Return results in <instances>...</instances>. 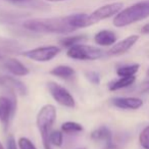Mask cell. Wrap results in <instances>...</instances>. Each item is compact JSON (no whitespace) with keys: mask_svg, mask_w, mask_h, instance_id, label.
Listing matches in <instances>:
<instances>
[{"mask_svg":"<svg viewBox=\"0 0 149 149\" xmlns=\"http://www.w3.org/2000/svg\"><path fill=\"white\" fill-rule=\"evenodd\" d=\"M6 149H19V145L15 142V139L13 135L8 136L7 138V142H6Z\"/></svg>","mask_w":149,"mask_h":149,"instance_id":"cell-24","label":"cell"},{"mask_svg":"<svg viewBox=\"0 0 149 149\" xmlns=\"http://www.w3.org/2000/svg\"><path fill=\"white\" fill-rule=\"evenodd\" d=\"M1 58H2V55H0V59H1Z\"/></svg>","mask_w":149,"mask_h":149,"instance_id":"cell-31","label":"cell"},{"mask_svg":"<svg viewBox=\"0 0 149 149\" xmlns=\"http://www.w3.org/2000/svg\"><path fill=\"white\" fill-rule=\"evenodd\" d=\"M60 48L58 46L50 45V46H42L34 49H30L27 51H24L23 56L32 59L37 62H47L52 60L56 55H58L60 52Z\"/></svg>","mask_w":149,"mask_h":149,"instance_id":"cell-5","label":"cell"},{"mask_svg":"<svg viewBox=\"0 0 149 149\" xmlns=\"http://www.w3.org/2000/svg\"><path fill=\"white\" fill-rule=\"evenodd\" d=\"M138 40H139L138 35L129 36V37L123 39L122 41L118 42V43H116L114 45H112L111 48L107 51V54L108 55H113V56L122 55V54L128 52L129 50L138 42Z\"/></svg>","mask_w":149,"mask_h":149,"instance_id":"cell-10","label":"cell"},{"mask_svg":"<svg viewBox=\"0 0 149 149\" xmlns=\"http://www.w3.org/2000/svg\"><path fill=\"white\" fill-rule=\"evenodd\" d=\"M24 28L36 33L66 34L76 31L72 26L70 17H50V19H33L24 22Z\"/></svg>","mask_w":149,"mask_h":149,"instance_id":"cell-1","label":"cell"},{"mask_svg":"<svg viewBox=\"0 0 149 149\" xmlns=\"http://www.w3.org/2000/svg\"><path fill=\"white\" fill-rule=\"evenodd\" d=\"M86 77L89 80V82H91L94 85H99L100 84V76L97 72H94V70H90V72H86Z\"/></svg>","mask_w":149,"mask_h":149,"instance_id":"cell-23","label":"cell"},{"mask_svg":"<svg viewBox=\"0 0 149 149\" xmlns=\"http://www.w3.org/2000/svg\"><path fill=\"white\" fill-rule=\"evenodd\" d=\"M136 81V77L132 76V77H120L118 80H114L113 82L109 83L108 85V89L110 91H118L120 89H125L130 86H132Z\"/></svg>","mask_w":149,"mask_h":149,"instance_id":"cell-15","label":"cell"},{"mask_svg":"<svg viewBox=\"0 0 149 149\" xmlns=\"http://www.w3.org/2000/svg\"><path fill=\"white\" fill-rule=\"evenodd\" d=\"M140 90L142 93H149V80L144 81L140 86Z\"/></svg>","mask_w":149,"mask_h":149,"instance_id":"cell-25","label":"cell"},{"mask_svg":"<svg viewBox=\"0 0 149 149\" xmlns=\"http://www.w3.org/2000/svg\"><path fill=\"white\" fill-rule=\"evenodd\" d=\"M147 76L149 77V68H148V70H147Z\"/></svg>","mask_w":149,"mask_h":149,"instance_id":"cell-30","label":"cell"},{"mask_svg":"<svg viewBox=\"0 0 149 149\" xmlns=\"http://www.w3.org/2000/svg\"><path fill=\"white\" fill-rule=\"evenodd\" d=\"M91 139L95 142L104 144V149H116V145L112 141L111 131L105 126H101L91 133Z\"/></svg>","mask_w":149,"mask_h":149,"instance_id":"cell-9","label":"cell"},{"mask_svg":"<svg viewBox=\"0 0 149 149\" xmlns=\"http://www.w3.org/2000/svg\"><path fill=\"white\" fill-rule=\"evenodd\" d=\"M116 40H118V36L113 31H110V30H101L94 36L95 43L104 47L114 45L116 43Z\"/></svg>","mask_w":149,"mask_h":149,"instance_id":"cell-14","label":"cell"},{"mask_svg":"<svg viewBox=\"0 0 149 149\" xmlns=\"http://www.w3.org/2000/svg\"><path fill=\"white\" fill-rule=\"evenodd\" d=\"M80 149H85V148H80Z\"/></svg>","mask_w":149,"mask_h":149,"instance_id":"cell-32","label":"cell"},{"mask_svg":"<svg viewBox=\"0 0 149 149\" xmlns=\"http://www.w3.org/2000/svg\"><path fill=\"white\" fill-rule=\"evenodd\" d=\"M141 33L145 34V35H148V34H149V23L145 24V25L141 28Z\"/></svg>","mask_w":149,"mask_h":149,"instance_id":"cell-27","label":"cell"},{"mask_svg":"<svg viewBox=\"0 0 149 149\" xmlns=\"http://www.w3.org/2000/svg\"><path fill=\"white\" fill-rule=\"evenodd\" d=\"M87 40V37L84 35H77V36H70V37H65L63 39L60 40V44L63 47L70 48L72 46L78 45V44H83Z\"/></svg>","mask_w":149,"mask_h":149,"instance_id":"cell-18","label":"cell"},{"mask_svg":"<svg viewBox=\"0 0 149 149\" xmlns=\"http://www.w3.org/2000/svg\"><path fill=\"white\" fill-rule=\"evenodd\" d=\"M17 145H19V149H37V147L34 145L30 139L26 138V137H22L17 141Z\"/></svg>","mask_w":149,"mask_h":149,"instance_id":"cell-22","label":"cell"},{"mask_svg":"<svg viewBox=\"0 0 149 149\" xmlns=\"http://www.w3.org/2000/svg\"><path fill=\"white\" fill-rule=\"evenodd\" d=\"M149 17V0L139 1L126 8H123L113 19L116 28H124L133 25Z\"/></svg>","mask_w":149,"mask_h":149,"instance_id":"cell-2","label":"cell"},{"mask_svg":"<svg viewBox=\"0 0 149 149\" xmlns=\"http://www.w3.org/2000/svg\"><path fill=\"white\" fill-rule=\"evenodd\" d=\"M0 149H4V147H3V145L1 144V142H0Z\"/></svg>","mask_w":149,"mask_h":149,"instance_id":"cell-29","label":"cell"},{"mask_svg":"<svg viewBox=\"0 0 149 149\" xmlns=\"http://www.w3.org/2000/svg\"><path fill=\"white\" fill-rule=\"evenodd\" d=\"M0 87H5L11 92H17L21 95H26L28 92L23 82L9 76H0Z\"/></svg>","mask_w":149,"mask_h":149,"instance_id":"cell-12","label":"cell"},{"mask_svg":"<svg viewBox=\"0 0 149 149\" xmlns=\"http://www.w3.org/2000/svg\"><path fill=\"white\" fill-rule=\"evenodd\" d=\"M84 130L83 126L79 123L76 122H65L61 125L62 133H68V134H72V133H80Z\"/></svg>","mask_w":149,"mask_h":149,"instance_id":"cell-19","label":"cell"},{"mask_svg":"<svg viewBox=\"0 0 149 149\" xmlns=\"http://www.w3.org/2000/svg\"><path fill=\"white\" fill-rule=\"evenodd\" d=\"M49 2H61V1H65V0H46Z\"/></svg>","mask_w":149,"mask_h":149,"instance_id":"cell-28","label":"cell"},{"mask_svg":"<svg viewBox=\"0 0 149 149\" xmlns=\"http://www.w3.org/2000/svg\"><path fill=\"white\" fill-rule=\"evenodd\" d=\"M17 108V102L15 98L8 96H0V122L5 129H7Z\"/></svg>","mask_w":149,"mask_h":149,"instance_id":"cell-8","label":"cell"},{"mask_svg":"<svg viewBox=\"0 0 149 149\" xmlns=\"http://www.w3.org/2000/svg\"><path fill=\"white\" fill-rule=\"evenodd\" d=\"M3 66L8 70L10 74L17 77H25L27 74H29L30 70L27 66L24 63H22L19 60L15 59V58H7L4 60Z\"/></svg>","mask_w":149,"mask_h":149,"instance_id":"cell-13","label":"cell"},{"mask_svg":"<svg viewBox=\"0 0 149 149\" xmlns=\"http://www.w3.org/2000/svg\"><path fill=\"white\" fill-rule=\"evenodd\" d=\"M139 143L143 149H149V125L139 134Z\"/></svg>","mask_w":149,"mask_h":149,"instance_id":"cell-21","label":"cell"},{"mask_svg":"<svg viewBox=\"0 0 149 149\" xmlns=\"http://www.w3.org/2000/svg\"><path fill=\"white\" fill-rule=\"evenodd\" d=\"M9 1L15 4H27V3L31 2L32 0H9Z\"/></svg>","mask_w":149,"mask_h":149,"instance_id":"cell-26","label":"cell"},{"mask_svg":"<svg viewBox=\"0 0 149 149\" xmlns=\"http://www.w3.org/2000/svg\"><path fill=\"white\" fill-rule=\"evenodd\" d=\"M47 87L52 98L58 104L68 108H74L76 106V101H74V96L70 94V92L68 89L62 87L59 84L54 83V82H49L47 84Z\"/></svg>","mask_w":149,"mask_h":149,"instance_id":"cell-6","label":"cell"},{"mask_svg":"<svg viewBox=\"0 0 149 149\" xmlns=\"http://www.w3.org/2000/svg\"><path fill=\"white\" fill-rule=\"evenodd\" d=\"M56 108L52 104H46L39 110L37 114V127L42 138L44 149H52V145L49 142L50 129L52 128L56 120Z\"/></svg>","mask_w":149,"mask_h":149,"instance_id":"cell-3","label":"cell"},{"mask_svg":"<svg viewBox=\"0 0 149 149\" xmlns=\"http://www.w3.org/2000/svg\"><path fill=\"white\" fill-rule=\"evenodd\" d=\"M49 142L51 145L60 147L63 143V134L62 131H52L49 134Z\"/></svg>","mask_w":149,"mask_h":149,"instance_id":"cell-20","label":"cell"},{"mask_svg":"<svg viewBox=\"0 0 149 149\" xmlns=\"http://www.w3.org/2000/svg\"><path fill=\"white\" fill-rule=\"evenodd\" d=\"M111 103L120 109L137 110L143 106V100L138 97H114Z\"/></svg>","mask_w":149,"mask_h":149,"instance_id":"cell-11","label":"cell"},{"mask_svg":"<svg viewBox=\"0 0 149 149\" xmlns=\"http://www.w3.org/2000/svg\"><path fill=\"white\" fill-rule=\"evenodd\" d=\"M139 68H140V64L138 63L127 64V65L118 68L116 74L118 77H132V76H136V74L139 72Z\"/></svg>","mask_w":149,"mask_h":149,"instance_id":"cell-17","label":"cell"},{"mask_svg":"<svg viewBox=\"0 0 149 149\" xmlns=\"http://www.w3.org/2000/svg\"><path fill=\"white\" fill-rule=\"evenodd\" d=\"M66 55L76 60H97L104 55V52L94 46L78 44L68 48Z\"/></svg>","mask_w":149,"mask_h":149,"instance_id":"cell-4","label":"cell"},{"mask_svg":"<svg viewBox=\"0 0 149 149\" xmlns=\"http://www.w3.org/2000/svg\"><path fill=\"white\" fill-rule=\"evenodd\" d=\"M76 70L70 65H58L50 70V74L60 79H70L74 77Z\"/></svg>","mask_w":149,"mask_h":149,"instance_id":"cell-16","label":"cell"},{"mask_svg":"<svg viewBox=\"0 0 149 149\" xmlns=\"http://www.w3.org/2000/svg\"><path fill=\"white\" fill-rule=\"evenodd\" d=\"M123 7H124V3L123 2H113L95 9L93 13L89 15L90 26L95 25V24L99 23V22L103 21V19L116 17L123 9Z\"/></svg>","mask_w":149,"mask_h":149,"instance_id":"cell-7","label":"cell"}]
</instances>
